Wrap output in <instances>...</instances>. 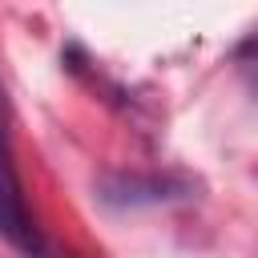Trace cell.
<instances>
[{
    "label": "cell",
    "instance_id": "6da1fadb",
    "mask_svg": "<svg viewBox=\"0 0 258 258\" xmlns=\"http://www.w3.org/2000/svg\"><path fill=\"white\" fill-rule=\"evenodd\" d=\"M0 238H8L24 254H40V246H44L40 230L32 222V210L24 202L20 177H16V161H12V149H8L4 121H0Z\"/></svg>",
    "mask_w": 258,
    "mask_h": 258
},
{
    "label": "cell",
    "instance_id": "7a4b0ae2",
    "mask_svg": "<svg viewBox=\"0 0 258 258\" xmlns=\"http://www.w3.org/2000/svg\"><path fill=\"white\" fill-rule=\"evenodd\" d=\"M238 69H242V77L250 81V89L258 93V36H250V40L238 48Z\"/></svg>",
    "mask_w": 258,
    "mask_h": 258
}]
</instances>
